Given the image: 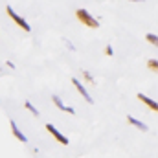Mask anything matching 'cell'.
Masks as SVG:
<instances>
[{
    "instance_id": "1",
    "label": "cell",
    "mask_w": 158,
    "mask_h": 158,
    "mask_svg": "<svg viewBox=\"0 0 158 158\" xmlns=\"http://www.w3.org/2000/svg\"><path fill=\"white\" fill-rule=\"evenodd\" d=\"M76 17H77L79 22H83V24L88 26V28H99V20L94 19L86 9H77V11H76Z\"/></svg>"
},
{
    "instance_id": "2",
    "label": "cell",
    "mask_w": 158,
    "mask_h": 158,
    "mask_svg": "<svg viewBox=\"0 0 158 158\" xmlns=\"http://www.w3.org/2000/svg\"><path fill=\"white\" fill-rule=\"evenodd\" d=\"M6 11H7V15L11 17V20H13L15 24H19V26H20L26 33H30V31H31V26H30V24H28L22 17H19V15L15 13V9H13V7H9V6H7V7H6Z\"/></svg>"
},
{
    "instance_id": "3",
    "label": "cell",
    "mask_w": 158,
    "mask_h": 158,
    "mask_svg": "<svg viewBox=\"0 0 158 158\" xmlns=\"http://www.w3.org/2000/svg\"><path fill=\"white\" fill-rule=\"evenodd\" d=\"M46 131H48V132H50V134H52V136H53V138L59 142V143H63V145H68V138H66L64 134H61V132H59V131H57V129L52 125V123H48V125H46Z\"/></svg>"
},
{
    "instance_id": "4",
    "label": "cell",
    "mask_w": 158,
    "mask_h": 158,
    "mask_svg": "<svg viewBox=\"0 0 158 158\" xmlns=\"http://www.w3.org/2000/svg\"><path fill=\"white\" fill-rule=\"evenodd\" d=\"M72 85H74V86L77 88V92L81 94V96H83V98H85V101H86V103H94V99H92V96H90V94L86 92V88H85V86H83V85H81V83H79V81H77L76 77L72 79Z\"/></svg>"
},
{
    "instance_id": "5",
    "label": "cell",
    "mask_w": 158,
    "mask_h": 158,
    "mask_svg": "<svg viewBox=\"0 0 158 158\" xmlns=\"http://www.w3.org/2000/svg\"><path fill=\"white\" fill-rule=\"evenodd\" d=\"M52 101H53V105H55L59 110H64V112H68V114H76V110H74L72 107H66V105L61 101V98H59V96H52Z\"/></svg>"
},
{
    "instance_id": "6",
    "label": "cell",
    "mask_w": 158,
    "mask_h": 158,
    "mask_svg": "<svg viewBox=\"0 0 158 158\" xmlns=\"http://www.w3.org/2000/svg\"><path fill=\"white\" fill-rule=\"evenodd\" d=\"M138 99H140L142 103H145V105H147V107H149L151 110H155V112H158V103H156V101H153L151 98H147L145 94H138Z\"/></svg>"
},
{
    "instance_id": "7",
    "label": "cell",
    "mask_w": 158,
    "mask_h": 158,
    "mask_svg": "<svg viewBox=\"0 0 158 158\" xmlns=\"http://www.w3.org/2000/svg\"><path fill=\"white\" fill-rule=\"evenodd\" d=\"M9 125H11V131H13V134H15V138H17L19 142H22V143H26V142H28V138H26V136L22 134V131H20L19 127H17V123H15V121L11 119V121H9Z\"/></svg>"
},
{
    "instance_id": "8",
    "label": "cell",
    "mask_w": 158,
    "mask_h": 158,
    "mask_svg": "<svg viewBox=\"0 0 158 158\" xmlns=\"http://www.w3.org/2000/svg\"><path fill=\"white\" fill-rule=\"evenodd\" d=\"M127 121H129L131 125H134V127H138V129H140V131H143V132L147 131V125H145V123H142L140 119H136L134 116H127Z\"/></svg>"
},
{
    "instance_id": "9",
    "label": "cell",
    "mask_w": 158,
    "mask_h": 158,
    "mask_svg": "<svg viewBox=\"0 0 158 158\" xmlns=\"http://www.w3.org/2000/svg\"><path fill=\"white\" fill-rule=\"evenodd\" d=\"M147 68L158 74V61L156 59H147Z\"/></svg>"
},
{
    "instance_id": "10",
    "label": "cell",
    "mask_w": 158,
    "mask_h": 158,
    "mask_svg": "<svg viewBox=\"0 0 158 158\" xmlns=\"http://www.w3.org/2000/svg\"><path fill=\"white\" fill-rule=\"evenodd\" d=\"M145 39H147V42H151L153 46H156L158 48V35H155V33H147Z\"/></svg>"
},
{
    "instance_id": "11",
    "label": "cell",
    "mask_w": 158,
    "mask_h": 158,
    "mask_svg": "<svg viewBox=\"0 0 158 158\" xmlns=\"http://www.w3.org/2000/svg\"><path fill=\"white\" fill-rule=\"evenodd\" d=\"M24 107H26V109H28V110H30L33 116H39V110H37V109H35V107H33L30 101H26V103H24Z\"/></svg>"
},
{
    "instance_id": "12",
    "label": "cell",
    "mask_w": 158,
    "mask_h": 158,
    "mask_svg": "<svg viewBox=\"0 0 158 158\" xmlns=\"http://www.w3.org/2000/svg\"><path fill=\"white\" fill-rule=\"evenodd\" d=\"M83 77H85V81H88V83H94V77H92L90 72H86V70H83Z\"/></svg>"
},
{
    "instance_id": "13",
    "label": "cell",
    "mask_w": 158,
    "mask_h": 158,
    "mask_svg": "<svg viewBox=\"0 0 158 158\" xmlns=\"http://www.w3.org/2000/svg\"><path fill=\"white\" fill-rule=\"evenodd\" d=\"M112 46H105V55H112Z\"/></svg>"
},
{
    "instance_id": "14",
    "label": "cell",
    "mask_w": 158,
    "mask_h": 158,
    "mask_svg": "<svg viewBox=\"0 0 158 158\" xmlns=\"http://www.w3.org/2000/svg\"><path fill=\"white\" fill-rule=\"evenodd\" d=\"M64 42H66V46H68V48H70V50H72V52H74V50H76V46H72V42H70V40H64Z\"/></svg>"
},
{
    "instance_id": "15",
    "label": "cell",
    "mask_w": 158,
    "mask_h": 158,
    "mask_svg": "<svg viewBox=\"0 0 158 158\" xmlns=\"http://www.w3.org/2000/svg\"><path fill=\"white\" fill-rule=\"evenodd\" d=\"M6 64H7L9 68H15V63H11V61H6Z\"/></svg>"
},
{
    "instance_id": "16",
    "label": "cell",
    "mask_w": 158,
    "mask_h": 158,
    "mask_svg": "<svg viewBox=\"0 0 158 158\" xmlns=\"http://www.w3.org/2000/svg\"><path fill=\"white\" fill-rule=\"evenodd\" d=\"M131 2H143V0H131Z\"/></svg>"
}]
</instances>
